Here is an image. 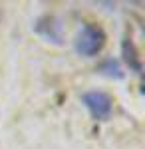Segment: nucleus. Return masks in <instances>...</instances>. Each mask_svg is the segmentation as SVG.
<instances>
[{"instance_id": "nucleus-4", "label": "nucleus", "mask_w": 145, "mask_h": 149, "mask_svg": "<svg viewBox=\"0 0 145 149\" xmlns=\"http://www.w3.org/2000/svg\"><path fill=\"white\" fill-rule=\"evenodd\" d=\"M101 70H103V74H107V76H115V78H121V68H119V64L115 62V60H107L103 66H101Z\"/></svg>"}, {"instance_id": "nucleus-3", "label": "nucleus", "mask_w": 145, "mask_h": 149, "mask_svg": "<svg viewBox=\"0 0 145 149\" xmlns=\"http://www.w3.org/2000/svg\"><path fill=\"white\" fill-rule=\"evenodd\" d=\"M62 28H60V24L54 20V18H50V16H46V18H42L40 22L36 24V32L40 36H44L46 40L50 42H60L62 40V32H60Z\"/></svg>"}, {"instance_id": "nucleus-2", "label": "nucleus", "mask_w": 145, "mask_h": 149, "mask_svg": "<svg viewBox=\"0 0 145 149\" xmlns=\"http://www.w3.org/2000/svg\"><path fill=\"white\" fill-rule=\"evenodd\" d=\"M82 102L88 107V111L91 113L93 119H107L109 113H112V97L105 92H100V90H91V92H86L82 95Z\"/></svg>"}, {"instance_id": "nucleus-1", "label": "nucleus", "mask_w": 145, "mask_h": 149, "mask_svg": "<svg viewBox=\"0 0 145 149\" xmlns=\"http://www.w3.org/2000/svg\"><path fill=\"white\" fill-rule=\"evenodd\" d=\"M103 46H105V32H103V28L93 22L82 24V28L76 34V40H74V50L79 56L93 58L103 50Z\"/></svg>"}]
</instances>
